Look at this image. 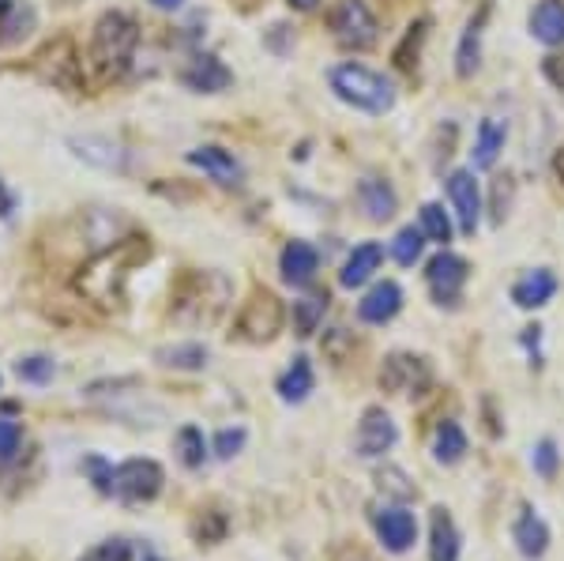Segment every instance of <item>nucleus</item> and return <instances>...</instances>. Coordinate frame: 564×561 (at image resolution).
Here are the masks:
<instances>
[{"label": "nucleus", "instance_id": "f257e3e1", "mask_svg": "<svg viewBox=\"0 0 564 561\" xmlns=\"http://www.w3.org/2000/svg\"><path fill=\"white\" fill-rule=\"evenodd\" d=\"M151 257V242L148 234H125L114 245L91 253V260H83L75 271V291L80 297H87L94 309H121L125 305V287L140 265H148Z\"/></svg>", "mask_w": 564, "mask_h": 561}, {"label": "nucleus", "instance_id": "f03ea898", "mask_svg": "<svg viewBox=\"0 0 564 561\" xmlns=\"http://www.w3.org/2000/svg\"><path fill=\"white\" fill-rule=\"evenodd\" d=\"M230 297L234 287L222 271H185L169 291V320L181 328H215Z\"/></svg>", "mask_w": 564, "mask_h": 561}, {"label": "nucleus", "instance_id": "7ed1b4c3", "mask_svg": "<svg viewBox=\"0 0 564 561\" xmlns=\"http://www.w3.org/2000/svg\"><path fill=\"white\" fill-rule=\"evenodd\" d=\"M140 46V23L128 12H106L91 34V65L98 80H121Z\"/></svg>", "mask_w": 564, "mask_h": 561}, {"label": "nucleus", "instance_id": "20e7f679", "mask_svg": "<svg viewBox=\"0 0 564 561\" xmlns=\"http://www.w3.org/2000/svg\"><path fill=\"white\" fill-rule=\"evenodd\" d=\"M328 87L339 102H346L350 109H362V114H388L396 106V87L384 72L362 65V61H343L328 72Z\"/></svg>", "mask_w": 564, "mask_h": 561}, {"label": "nucleus", "instance_id": "39448f33", "mask_svg": "<svg viewBox=\"0 0 564 561\" xmlns=\"http://www.w3.org/2000/svg\"><path fill=\"white\" fill-rule=\"evenodd\" d=\"M282 320H286V309H282L279 294L268 291V287H252V294L242 302V313H237L230 336H234L237 343L263 347L282 331Z\"/></svg>", "mask_w": 564, "mask_h": 561}, {"label": "nucleus", "instance_id": "423d86ee", "mask_svg": "<svg viewBox=\"0 0 564 561\" xmlns=\"http://www.w3.org/2000/svg\"><path fill=\"white\" fill-rule=\"evenodd\" d=\"M162 467L155 460H125L117 467H109V487L106 494H114L125 505H148L162 494Z\"/></svg>", "mask_w": 564, "mask_h": 561}, {"label": "nucleus", "instance_id": "0eeeda50", "mask_svg": "<svg viewBox=\"0 0 564 561\" xmlns=\"http://www.w3.org/2000/svg\"><path fill=\"white\" fill-rule=\"evenodd\" d=\"M34 72L42 75V83H49V87H57V91H68V95H80L83 91L80 54H75V42L64 38V34L38 49V57H34Z\"/></svg>", "mask_w": 564, "mask_h": 561}, {"label": "nucleus", "instance_id": "6e6552de", "mask_svg": "<svg viewBox=\"0 0 564 561\" xmlns=\"http://www.w3.org/2000/svg\"><path fill=\"white\" fill-rule=\"evenodd\" d=\"M328 27L339 46L346 49H373L376 38H380V23H376L373 8L365 0H339L328 15Z\"/></svg>", "mask_w": 564, "mask_h": 561}, {"label": "nucleus", "instance_id": "1a4fd4ad", "mask_svg": "<svg viewBox=\"0 0 564 561\" xmlns=\"http://www.w3.org/2000/svg\"><path fill=\"white\" fill-rule=\"evenodd\" d=\"M380 388L391 396H425L433 388V365L422 354L396 351L380 365Z\"/></svg>", "mask_w": 564, "mask_h": 561}, {"label": "nucleus", "instance_id": "9d476101", "mask_svg": "<svg viewBox=\"0 0 564 561\" xmlns=\"http://www.w3.org/2000/svg\"><path fill=\"white\" fill-rule=\"evenodd\" d=\"M467 279H470V265L459 257V253L440 249L437 257L425 265V283H430L437 305H456L459 294H463V287H467Z\"/></svg>", "mask_w": 564, "mask_h": 561}, {"label": "nucleus", "instance_id": "9b49d317", "mask_svg": "<svg viewBox=\"0 0 564 561\" xmlns=\"http://www.w3.org/2000/svg\"><path fill=\"white\" fill-rule=\"evenodd\" d=\"M448 200L456 208V219H459V231L467 237H474L478 223H482V189L474 182V170H451L448 174Z\"/></svg>", "mask_w": 564, "mask_h": 561}, {"label": "nucleus", "instance_id": "f8f14e48", "mask_svg": "<svg viewBox=\"0 0 564 561\" xmlns=\"http://www.w3.org/2000/svg\"><path fill=\"white\" fill-rule=\"evenodd\" d=\"M399 441V430L391 422V414L384 407H369L357 422V456L373 460V456H384L391 445Z\"/></svg>", "mask_w": 564, "mask_h": 561}, {"label": "nucleus", "instance_id": "ddd939ff", "mask_svg": "<svg viewBox=\"0 0 564 561\" xmlns=\"http://www.w3.org/2000/svg\"><path fill=\"white\" fill-rule=\"evenodd\" d=\"M68 148H72L75 159H83V163H91L98 170H114V174H125L128 170L125 143L109 140V136H72Z\"/></svg>", "mask_w": 564, "mask_h": 561}, {"label": "nucleus", "instance_id": "4468645a", "mask_svg": "<svg viewBox=\"0 0 564 561\" xmlns=\"http://www.w3.org/2000/svg\"><path fill=\"white\" fill-rule=\"evenodd\" d=\"M185 163L196 166V170H203V174H208L211 182H219V185H237V182H242V163L234 159V151L219 148V143H203V148H192L185 155Z\"/></svg>", "mask_w": 564, "mask_h": 561}, {"label": "nucleus", "instance_id": "2eb2a0df", "mask_svg": "<svg viewBox=\"0 0 564 561\" xmlns=\"http://www.w3.org/2000/svg\"><path fill=\"white\" fill-rule=\"evenodd\" d=\"M357 208L365 211L369 223H388V219L399 211V192L391 189V182L369 174L357 182Z\"/></svg>", "mask_w": 564, "mask_h": 561}, {"label": "nucleus", "instance_id": "dca6fc26", "mask_svg": "<svg viewBox=\"0 0 564 561\" xmlns=\"http://www.w3.org/2000/svg\"><path fill=\"white\" fill-rule=\"evenodd\" d=\"M181 83H185L188 91H196V95H219V91H226L230 83H234V72H230V68L222 65L219 57L200 54L181 72Z\"/></svg>", "mask_w": 564, "mask_h": 561}, {"label": "nucleus", "instance_id": "f3484780", "mask_svg": "<svg viewBox=\"0 0 564 561\" xmlns=\"http://www.w3.org/2000/svg\"><path fill=\"white\" fill-rule=\"evenodd\" d=\"M373 524H376L380 542L391 550V554H407V550L414 547L418 524H414V516H410L407 509H384V513H376Z\"/></svg>", "mask_w": 564, "mask_h": 561}, {"label": "nucleus", "instance_id": "a211bd4d", "mask_svg": "<svg viewBox=\"0 0 564 561\" xmlns=\"http://www.w3.org/2000/svg\"><path fill=\"white\" fill-rule=\"evenodd\" d=\"M399 309H403V287L391 283V279L376 283L373 291L357 302V317H362L365 325H388Z\"/></svg>", "mask_w": 564, "mask_h": 561}, {"label": "nucleus", "instance_id": "6ab92c4d", "mask_svg": "<svg viewBox=\"0 0 564 561\" xmlns=\"http://www.w3.org/2000/svg\"><path fill=\"white\" fill-rule=\"evenodd\" d=\"M279 271L290 287H309L316 271H320V253L309 242H286V249L279 257Z\"/></svg>", "mask_w": 564, "mask_h": 561}, {"label": "nucleus", "instance_id": "aec40b11", "mask_svg": "<svg viewBox=\"0 0 564 561\" xmlns=\"http://www.w3.org/2000/svg\"><path fill=\"white\" fill-rule=\"evenodd\" d=\"M553 294H557V276H553L550 268L527 271V276H519L516 287H512V302H516L519 309H542Z\"/></svg>", "mask_w": 564, "mask_h": 561}, {"label": "nucleus", "instance_id": "412c9836", "mask_svg": "<svg viewBox=\"0 0 564 561\" xmlns=\"http://www.w3.org/2000/svg\"><path fill=\"white\" fill-rule=\"evenodd\" d=\"M490 20V4L478 8V15H470L463 38H459V49H456V75L459 80H470L478 72V61H482V27Z\"/></svg>", "mask_w": 564, "mask_h": 561}, {"label": "nucleus", "instance_id": "4be33fe9", "mask_svg": "<svg viewBox=\"0 0 564 561\" xmlns=\"http://www.w3.org/2000/svg\"><path fill=\"white\" fill-rule=\"evenodd\" d=\"M527 23H531V34L542 46H564V0H538Z\"/></svg>", "mask_w": 564, "mask_h": 561}, {"label": "nucleus", "instance_id": "5701e85b", "mask_svg": "<svg viewBox=\"0 0 564 561\" xmlns=\"http://www.w3.org/2000/svg\"><path fill=\"white\" fill-rule=\"evenodd\" d=\"M380 260H384V249L376 242L354 245V253H350L343 271H339V283H343L346 291H354V287H365L373 279V271L380 268Z\"/></svg>", "mask_w": 564, "mask_h": 561}, {"label": "nucleus", "instance_id": "b1692460", "mask_svg": "<svg viewBox=\"0 0 564 561\" xmlns=\"http://www.w3.org/2000/svg\"><path fill=\"white\" fill-rule=\"evenodd\" d=\"M34 23H38L34 4H27V0H12V4L0 12V49L20 46V42L34 31Z\"/></svg>", "mask_w": 564, "mask_h": 561}, {"label": "nucleus", "instance_id": "393cba45", "mask_svg": "<svg viewBox=\"0 0 564 561\" xmlns=\"http://www.w3.org/2000/svg\"><path fill=\"white\" fill-rule=\"evenodd\" d=\"M430 561H459V528L448 516V509H433Z\"/></svg>", "mask_w": 564, "mask_h": 561}, {"label": "nucleus", "instance_id": "a878e982", "mask_svg": "<svg viewBox=\"0 0 564 561\" xmlns=\"http://www.w3.org/2000/svg\"><path fill=\"white\" fill-rule=\"evenodd\" d=\"M504 151V125L493 121V117H485L482 125H478L474 132V151H470V163H474V170H493L497 166Z\"/></svg>", "mask_w": 564, "mask_h": 561}, {"label": "nucleus", "instance_id": "bb28decb", "mask_svg": "<svg viewBox=\"0 0 564 561\" xmlns=\"http://www.w3.org/2000/svg\"><path fill=\"white\" fill-rule=\"evenodd\" d=\"M512 539H516V547L524 558H542L545 547H550V528H545L542 516H534L531 509H527V513L516 521V528H512Z\"/></svg>", "mask_w": 564, "mask_h": 561}, {"label": "nucleus", "instance_id": "cd10ccee", "mask_svg": "<svg viewBox=\"0 0 564 561\" xmlns=\"http://www.w3.org/2000/svg\"><path fill=\"white\" fill-rule=\"evenodd\" d=\"M208 359V347L196 343V339H181V343H169L155 351V362L166 365V370H203Z\"/></svg>", "mask_w": 564, "mask_h": 561}, {"label": "nucleus", "instance_id": "c85d7f7f", "mask_svg": "<svg viewBox=\"0 0 564 561\" xmlns=\"http://www.w3.org/2000/svg\"><path fill=\"white\" fill-rule=\"evenodd\" d=\"M430 27H433L430 15H422V20H414L407 27L403 42H399L396 54H391V61H396L399 72H414L418 68V57H422V46H425V38H430Z\"/></svg>", "mask_w": 564, "mask_h": 561}, {"label": "nucleus", "instance_id": "c756f323", "mask_svg": "<svg viewBox=\"0 0 564 561\" xmlns=\"http://www.w3.org/2000/svg\"><path fill=\"white\" fill-rule=\"evenodd\" d=\"M313 388H316V373H313L309 359H294V365L279 377V396L286 399V404H302V399H309Z\"/></svg>", "mask_w": 564, "mask_h": 561}, {"label": "nucleus", "instance_id": "7c9ffc66", "mask_svg": "<svg viewBox=\"0 0 564 561\" xmlns=\"http://www.w3.org/2000/svg\"><path fill=\"white\" fill-rule=\"evenodd\" d=\"M470 453V445H467V433L459 422H440L437 426V437H433V456H437V464H459L463 456Z\"/></svg>", "mask_w": 564, "mask_h": 561}, {"label": "nucleus", "instance_id": "2f4dec72", "mask_svg": "<svg viewBox=\"0 0 564 561\" xmlns=\"http://www.w3.org/2000/svg\"><path fill=\"white\" fill-rule=\"evenodd\" d=\"M324 313H328V294H309L302 302H294V331L297 336H313L320 328Z\"/></svg>", "mask_w": 564, "mask_h": 561}, {"label": "nucleus", "instance_id": "473e14b6", "mask_svg": "<svg viewBox=\"0 0 564 561\" xmlns=\"http://www.w3.org/2000/svg\"><path fill=\"white\" fill-rule=\"evenodd\" d=\"M422 253H425L422 226H403V231L396 234V242H391V257H396V265H403V268H414L418 260H422Z\"/></svg>", "mask_w": 564, "mask_h": 561}, {"label": "nucleus", "instance_id": "72a5a7b5", "mask_svg": "<svg viewBox=\"0 0 564 561\" xmlns=\"http://www.w3.org/2000/svg\"><path fill=\"white\" fill-rule=\"evenodd\" d=\"M174 448H177V460H181V464L188 467V471H196V467H203V456H208V445H203V433L196 430V426L177 430Z\"/></svg>", "mask_w": 564, "mask_h": 561}, {"label": "nucleus", "instance_id": "f704fd0d", "mask_svg": "<svg viewBox=\"0 0 564 561\" xmlns=\"http://www.w3.org/2000/svg\"><path fill=\"white\" fill-rule=\"evenodd\" d=\"M418 219H422V234L430 237V242H437V245L451 242V219L440 203H422V215Z\"/></svg>", "mask_w": 564, "mask_h": 561}, {"label": "nucleus", "instance_id": "c9c22d12", "mask_svg": "<svg viewBox=\"0 0 564 561\" xmlns=\"http://www.w3.org/2000/svg\"><path fill=\"white\" fill-rule=\"evenodd\" d=\"M57 373V362L49 354H27V359L15 362V377L27 381V385H49Z\"/></svg>", "mask_w": 564, "mask_h": 561}, {"label": "nucleus", "instance_id": "e433bc0d", "mask_svg": "<svg viewBox=\"0 0 564 561\" xmlns=\"http://www.w3.org/2000/svg\"><path fill=\"white\" fill-rule=\"evenodd\" d=\"M192 535L200 547H215V542H222V535H226V516L219 509H203L192 521Z\"/></svg>", "mask_w": 564, "mask_h": 561}, {"label": "nucleus", "instance_id": "4c0bfd02", "mask_svg": "<svg viewBox=\"0 0 564 561\" xmlns=\"http://www.w3.org/2000/svg\"><path fill=\"white\" fill-rule=\"evenodd\" d=\"M512 200H516V182H512V177L504 174V177H497V182H493V203H490V211H493V226H501L504 219H508Z\"/></svg>", "mask_w": 564, "mask_h": 561}, {"label": "nucleus", "instance_id": "58836bf2", "mask_svg": "<svg viewBox=\"0 0 564 561\" xmlns=\"http://www.w3.org/2000/svg\"><path fill=\"white\" fill-rule=\"evenodd\" d=\"M245 441H249V433H245L242 426L219 430V437H215V456H219V460H234V456L245 448Z\"/></svg>", "mask_w": 564, "mask_h": 561}, {"label": "nucleus", "instance_id": "ea45409f", "mask_svg": "<svg viewBox=\"0 0 564 561\" xmlns=\"http://www.w3.org/2000/svg\"><path fill=\"white\" fill-rule=\"evenodd\" d=\"M80 561H132V547H128L125 539H106V542H98L91 554H83Z\"/></svg>", "mask_w": 564, "mask_h": 561}, {"label": "nucleus", "instance_id": "a19ab883", "mask_svg": "<svg viewBox=\"0 0 564 561\" xmlns=\"http://www.w3.org/2000/svg\"><path fill=\"white\" fill-rule=\"evenodd\" d=\"M534 471L542 475V479H553V475H557V445H553L550 437L538 441V448H534Z\"/></svg>", "mask_w": 564, "mask_h": 561}, {"label": "nucleus", "instance_id": "79ce46f5", "mask_svg": "<svg viewBox=\"0 0 564 561\" xmlns=\"http://www.w3.org/2000/svg\"><path fill=\"white\" fill-rule=\"evenodd\" d=\"M20 441H23L20 422L0 419V460H12V456L20 453Z\"/></svg>", "mask_w": 564, "mask_h": 561}, {"label": "nucleus", "instance_id": "37998d69", "mask_svg": "<svg viewBox=\"0 0 564 561\" xmlns=\"http://www.w3.org/2000/svg\"><path fill=\"white\" fill-rule=\"evenodd\" d=\"M542 75L557 87V95L564 98V54H550L542 61Z\"/></svg>", "mask_w": 564, "mask_h": 561}, {"label": "nucleus", "instance_id": "c03bdc74", "mask_svg": "<svg viewBox=\"0 0 564 561\" xmlns=\"http://www.w3.org/2000/svg\"><path fill=\"white\" fill-rule=\"evenodd\" d=\"M376 479L388 482V490H391V494H399V498H410V494H414V487H399V482H407V479H403V471H396V467H388V471H380V475H376Z\"/></svg>", "mask_w": 564, "mask_h": 561}, {"label": "nucleus", "instance_id": "a18cd8bd", "mask_svg": "<svg viewBox=\"0 0 564 561\" xmlns=\"http://www.w3.org/2000/svg\"><path fill=\"white\" fill-rule=\"evenodd\" d=\"M324 347H328V354H331V359H336V362H343V347H354V343H350L346 328H331V336H328V343H324Z\"/></svg>", "mask_w": 564, "mask_h": 561}, {"label": "nucleus", "instance_id": "49530a36", "mask_svg": "<svg viewBox=\"0 0 564 561\" xmlns=\"http://www.w3.org/2000/svg\"><path fill=\"white\" fill-rule=\"evenodd\" d=\"M290 8H294V12H316V8H320V0H286Z\"/></svg>", "mask_w": 564, "mask_h": 561}, {"label": "nucleus", "instance_id": "de8ad7c7", "mask_svg": "<svg viewBox=\"0 0 564 561\" xmlns=\"http://www.w3.org/2000/svg\"><path fill=\"white\" fill-rule=\"evenodd\" d=\"M553 177H557L564 189V148H557V155H553Z\"/></svg>", "mask_w": 564, "mask_h": 561}, {"label": "nucleus", "instance_id": "09e8293b", "mask_svg": "<svg viewBox=\"0 0 564 561\" xmlns=\"http://www.w3.org/2000/svg\"><path fill=\"white\" fill-rule=\"evenodd\" d=\"M151 4H155L158 12H177V8H185V0H151Z\"/></svg>", "mask_w": 564, "mask_h": 561}, {"label": "nucleus", "instance_id": "8fccbe9b", "mask_svg": "<svg viewBox=\"0 0 564 561\" xmlns=\"http://www.w3.org/2000/svg\"><path fill=\"white\" fill-rule=\"evenodd\" d=\"M12 211V192L4 189V182H0V215H8Z\"/></svg>", "mask_w": 564, "mask_h": 561}, {"label": "nucleus", "instance_id": "3c124183", "mask_svg": "<svg viewBox=\"0 0 564 561\" xmlns=\"http://www.w3.org/2000/svg\"><path fill=\"white\" fill-rule=\"evenodd\" d=\"M8 4H12V0H0V12H4V8H8Z\"/></svg>", "mask_w": 564, "mask_h": 561}, {"label": "nucleus", "instance_id": "603ef678", "mask_svg": "<svg viewBox=\"0 0 564 561\" xmlns=\"http://www.w3.org/2000/svg\"><path fill=\"white\" fill-rule=\"evenodd\" d=\"M143 561H162V558H155V554H148V558H143Z\"/></svg>", "mask_w": 564, "mask_h": 561}]
</instances>
